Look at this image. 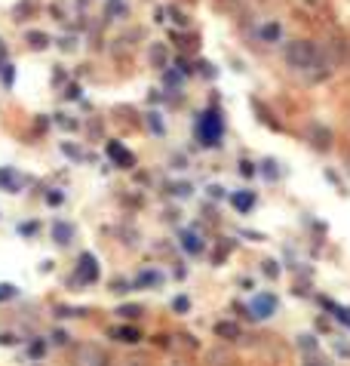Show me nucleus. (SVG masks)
Masks as SVG:
<instances>
[{
	"instance_id": "19",
	"label": "nucleus",
	"mask_w": 350,
	"mask_h": 366,
	"mask_svg": "<svg viewBox=\"0 0 350 366\" xmlns=\"http://www.w3.org/2000/svg\"><path fill=\"white\" fill-rule=\"evenodd\" d=\"M13 295H15V286L13 283H0V302L13 299Z\"/></svg>"
},
{
	"instance_id": "18",
	"label": "nucleus",
	"mask_w": 350,
	"mask_h": 366,
	"mask_svg": "<svg viewBox=\"0 0 350 366\" xmlns=\"http://www.w3.org/2000/svg\"><path fill=\"white\" fill-rule=\"evenodd\" d=\"M173 308L178 311V314H184V311L191 308V299H188V295H178V299L173 302Z\"/></svg>"
},
{
	"instance_id": "22",
	"label": "nucleus",
	"mask_w": 350,
	"mask_h": 366,
	"mask_svg": "<svg viewBox=\"0 0 350 366\" xmlns=\"http://www.w3.org/2000/svg\"><path fill=\"white\" fill-rule=\"evenodd\" d=\"M31 354H34V357H43V342H34V345H31Z\"/></svg>"
},
{
	"instance_id": "15",
	"label": "nucleus",
	"mask_w": 350,
	"mask_h": 366,
	"mask_svg": "<svg viewBox=\"0 0 350 366\" xmlns=\"http://www.w3.org/2000/svg\"><path fill=\"white\" fill-rule=\"evenodd\" d=\"M182 246L188 249V253H200V249H203V244L197 240V234H182Z\"/></svg>"
},
{
	"instance_id": "5",
	"label": "nucleus",
	"mask_w": 350,
	"mask_h": 366,
	"mask_svg": "<svg viewBox=\"0 0 350 366\" xmlns=\"http://www.w3.org/2000/svg\"><path fill=\"white\" fill-rule=\"evenodd\" d=\"M99 277V262L96 255H80V268H77V280H83V283H92V280Z\"/></svg>"
},
{
	"instance_id": "6",
	"label": "nucleus",
	"mask_w": 350,
	"mask_h": 366,
	"mask_svg": "<svg viewBox=\"0 0 350 366\" xmlns=\"http://www.w3.org/2000/svg\"><path fill=\"white\" fill-rule=\"evenodd\" d=\"M274 311H277V299H274V295H268V293L258 295V299H255V305H252V314L261 317V321H268Z\"/></svg>"
},
{
	"instance_id": "14",
	"label": "nucleus",
	"mask_w": 350,
	"mask_h": 366,
	"mask_svg": "<svg viewBox=\"0 0 350 366\" xmlns=\"http://www.w3.org/2000/svg\"><path fill=\"white\" fill-rule=\"evenodd\" d=\"M151 65L154 68H166V50L157 43V46H151Z\"/></svg>"
},
{
	"instance_id": "10",
	"label": "nucleus",
	"mask_w": 350,
	"mask_h": 366,
	"mask_svg": "<svg viewBox=\"0 0 350 366\" xmlns=\"http://www.w3.org/2000/svg\"><path fill=\"white\" fill-rule=\"evenodd\" d=\"M233 206H237L240 213H252V206H255V194H249V191L233 194Z\"/></svg>"
},
{
	"instance_id": "20",
	"label": "nucleus",
	"mask_w": 350,
	"mask_h": 366,
	"mask_svg": "<svg viewBox=\"0 0 350 366\" xmlns=\"http://www.w3.org/2000/svg\"><path fill=\"white\" fill-rule=\"evenodd\" d=\"M138 283H160V274H154V271H147V274L138 277Z\"/></svg>"
},
{
	"instance_id": "8",
	"label": "nucleus",
	"mask_w": 350,
	"mask_h": 366,
	"mask_svg": "<svg viewBox=\"0 0 350 366\" xmlns=\"http://www.w3.org/2000/svg\"><path fill=\"white\" fill-rule=\"evenodd\" d=\"M52 240H56L59 246H68L74 240V228L71 225H61V222H56V228H52Z\"/></svg>"
},
{
	"instance_id": "21",
	"label": "nucleus",
	"mask_w": 350,
	"mask_h": 366,
	"mask_svg": "<svg viewBox=\"0 0 350 366\" xmlns=\"http://www.w3.org/2000/svg\"><path fill=\"white\" fill-rule=\"evenodd\" d=\"M335 317H338L341 323H347V326H350V314H347V308H335Z\"/></svg>"
},
{
	"instance_id": "1",
	"label": "nucleus",
	"mask_w": 350,
	"mask_h": 366,
	"mask_svg": "<svg viewBox=\"0 0 350 366\" xmlns=\"http://www.w3.org/2000/svg\"><path fill=\"white\" fill-rule=\"evenodd\" d=\"M283 59H286V65H289V68H295V71H314V68L329 65V56H326L314 41H305V37L286 43Z\"/></svg>"
},
{
	"instance_id": "7",
	"label": "nucleus",
	"mask_w": 350,
	"mask_h": 366,
	"mask_svg": "<svg viewBox=\"0 0 350 366\" xmlns=\"http://www.w3.org/2000/svg\"><path fill=\"white\" fill-rule=\"evenodd\" d=\"M258 37L264 43H277L279 37H283V28H279L277 22H264V25L258 28Z\"/></svg>"
},
{
	"instance_id": "16",
	"label": "nucleus",
	"mask_w": 350,
	"mask_h": 366,
	"mask_svg": "<svg viewBox=\"0 0 350 366\" xmlns=\"http://www.w3.org/2000/svg\"><path fill=\"white\" fill-rule=\"evenodd\" d=\"M46 41H50V37H46V34H37V31H34V34H28V46H31V50H43Z\"/></svg>"
},
{
	"instance_id": "12",
	"label": "nucleus",
	"mask_w": 350,
	"mask_h": 366,
	"mask_svg": "<svg viewBox=\"0 0 350 366\" xmlns=\"http://www.w3.org/2000/svg\"><path fill=\"white\" fill-rule=\"evenodd\" d=\"M111 157L120 160V167H132V154H129L123 145H117V142L111 145Z\"/></svg>"
},
{
	"instance_id": "2",
	"label": "nucleus",
	"mask_w": 350,
	"mask_h": 366,
	"mask_svg": "<svg viewBox=\"0 0 350 366\" xmlns=\"http://www.w3.org/2000/svg\"><path fill=\"white\" fill-rule=\"evenodd\" d=\"M74 366H108V354L92 342H83V345L74 348Z\"/></svg>"
},
{
	"instance_id": "9",
	"label": "nucleus",
	"mask_w": 350,
	"mask_h": 366,
	"mask_svg": "<svg viewBox=\"0 0 350 366\" xmlns=\"http://www.w3.org/2000/svg\"><path fill=\"white\" fill-rule=\"evenodd\" d=\"M111 336L117 342H138L142 339V332H138L136 326H117V330H111Z\"/></svg>"
},
{
	"instance_id": "13",
	"label": "nucleus",
	"mask_w": 350,
	"mask_h": 366,
	"mask_svg": "<svg viewBox=\"0 0 350 366\" xmlns=\"http://www.w3.org/2000/svg\"><path fill=\"white\" fill-rule=\"evenodd\" d=\"M215 332H219V336L221 339H240V326L237 323H219V326H215Z\"/></svg>"
},
{
	"instance_id": "4",
	"label": "nucleus",
	"mask_w": 350,
	"mask_h": 366,
	"mask_svg": "<svg viewBox=\"0 0 350 366\" xmlns=\"http://www.w3.org/2000/svg\"><path fill=\"white\" fill-rule=\"evenodd\" d=\"M307 142L316 148V151H329L332 148V132L323 127V123H314V127L307 129Z\"/></svg>"
},
{
	"instance_id": "3",
	"label": "nucleus",
	"mask_w": 350,
	"mask_h": 366,
	"mask_svg": "<svg viewBox=\"0 0 350 366\" xmlns=\"http://www.w3.org/2000/svg\"><path fill=\"white\" fill-rule=\"evenodd\" d=\"M200 136H203V145H219V136H221V120L215 111L206 114L203 127H200Z\"/></svg>"
},
{
	"instance_id": "11",
	"label": "nucleus",
	"mask_w": 350,
	"mask_h": 366,
	"mask_svg": "<svg viewBox=\"0 0 350 366\" xmlns=\"http://www.w3.org/2000/svg\"><path fill=\"white\" fill-rule=\"evenodd\" d=\"M0 191H19V178H15V169H0Z\"/></svg>"
},
{
	"instance_id": "17",
	"label": "nucleus",
	"mask_w": 350,
	"mask_h": 366,
	"mask_svg": "<svg viewBox=\"0 0 350 366\" xmlns=\"http://www.w3.org/2000/svg\"><path fill=\"white\" fill-rule=\"evenodd\" d=\"M138 314H142V308L138 305H123L120 308V317H126V321H132V317H138Z\"/></svg>"
}]
</instances>
